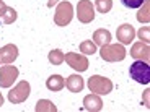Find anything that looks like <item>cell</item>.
Instances as JSON below:
<instances>
[{
  "label": "cell",
  "instance_id": "obj_1",
  "mask_svg": "<svg viewBox=\"0 0 150 112\" xmlns=\"http://www.w3.org/2000/svg\"><path fill=\"white\" fill-rule=\"evenodd\" d=\"M129 75L134 81L140 83V85H149L150 83V65L144 60H135L131 65Z\"/></svg>",
  "mask_w": 150,
  "mask_h": 112
},
{
  "label": "cell",
  "instance_id": "obj_2",
  "mask_svg": "<svg viewBox=\"0 0 150 112\" xmlns=\"http://www.w3.org/2000/svg\"><path fill=\"white\" fill-rule=\"evenodd\" d=\"M121 4H122L126 8L135 10V8H140L144 5V0H121Z\"/></svg>",
  "mask_w": 150,
  "mask_h": 112
}]
</instances>
